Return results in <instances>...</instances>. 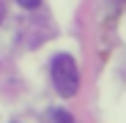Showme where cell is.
<instances>
[{"label":"cell","instance_id":"7a4b0ae2","mask_svg":"<svg viewBox=\"0 0 126 123\" xmlns=\"http://www.w3.org/2000/svg\"><path fill=\"white\" fill-rule=\"evenodd\" d=\"M47 123H74V118L69 112H63V109H52L47 115Z\"/></svg>","mask_w":126,"mask_h":123},{"label":"cell","instance_id":"277c9868","mask_svg":"<svg viewBox=\"0 0 126 123\" xmlns=\"http://www.w3.org/2000/svg\"><path fill=\"white\" fill-rule=\"evenodd\" d=\"M0 19H3V3H0Z\"/></svg>","mask_w":126,"mask_h":123},{"label":"cell","instance_id":"6da1fadb","mask_svg":"<svg viewBox=\"0 0 126 123\" xmlns=\"http://www.w3.org/2000/svg\"><path fill=\"white\" fill-rule=\"evenodd\" d=\"M49 74H52V85H55L58 96H63V98L77 96V90H79V68H77L71 55H55L52 66H49Z\"/></svg>","mask_w":126,"mask_h":123},{"label":"cell","instance_id":"3957f363","mask_svg":"<svg viewBox=\"0 0 126 123\" xmlns=\"http://www.w3.org/2000/svg\"><path fill=\"white\" fill-rule=\"evenodd\" d=\"M16 3L22 6V8H38V3H41V0H16Z\"/></svg>","mask_w":126,"mask_h":123}]
</instances>
